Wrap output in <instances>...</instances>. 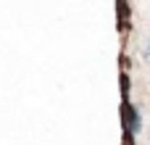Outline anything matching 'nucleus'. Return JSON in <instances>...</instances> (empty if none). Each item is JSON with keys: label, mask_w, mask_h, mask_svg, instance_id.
<instances>
[{"label": "nucleus", "mask_w": 150, "mask_h": 145, "mask_svg": "<svg viewBox=\"0 0 150 145\" xmlns=\"http://www.w3.org/2000/svg\"><path fill=\"white\" fill-rule=\"evenodd\" d=\"M121 127H124L127 143L137 145V137L142 135L145 122H142V111H140V106H137L129 95H124V103H121Z\"/></svg>", "instance_id": "obj_1"}, {"label": "nucleus", "mask_w": 150, "mask_h": 145, "mask_svg": "<svg viewBox=\"0 0 150 145\" xmlns=\"http://www.w3.org/2000/svg\"><path fill=\"white\" fill-rule=\"evenodd\" d=\"M116 11H119V24L127 26V24H129V3H127V0H119V3H116Z\"/></svg>", "instance_id": "obj_2"}, {"label": "nucleus", "mask_w": 150, "mask_h": 145, "mask_svg": "<svg viewBox=\"0 0 150 145\" xmlns=\"http://www.w3.org/2000/svg\"><path fill=\"white\" fill-rule=\"evenodd\" d=\"M142 61L150 66V40H145V45H142Z\"/></svg>", "instance_id": "obj_3"}]
</instances>
